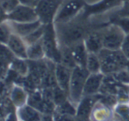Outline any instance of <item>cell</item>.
I'll list each match as a JSON object with an SVG mask.
<instances>
[{
	"label": "cell",
	"instance_id": "603a6c76",
	"mask_svg": "<svg viewBox=\"0 0 129 121\" xmlns=\"http://www.w3.org/2000/svg\"><path fill=\"white\" fill-rule=\"evenodd\" d=\"M86 69L88 70L90 74L100 73L101 72V62L98 54L89 53L86 62Z\"/></svg>",
	"mask_w": 129,
	"mask_h": 121
},
{
	"label": "cell",
	"instance_id": "3957f363",
	"mask_svg": "<svg viewBox=\"0 0 129 121\" xmlns=\"http://www.w3.org/2000/svg\"><path fill=\"white\" fill-rule=\"evenodd\" d=\"M41 42L44 48L45 57L48 60L59 63L61 59V48L54 23L45 25L44 34L41 39Z\"/></svg>",
	"mask_w": 129,
	"mask_h": 121
},
{
	"label": "cell",
	"instance_id": "ba28073f",
	"mask_svg": "<svg viewBox=\"0 0 129 121\" xmlns=\"http://www.w3.org/2000/svg\"><path fill=\"white\" fill-rule=\"evenodd\" d=\"M62 4V0H41L35 11L39 20L43 25L54 23L58 10Z\"/></svg>",
	"mask_w": 129,
	"mask_h": 121
},
{
	"label": "cell",
	"instance_id": "f35d334b",
	"mask_svg": "<svg viewBox=\"0 0 129 121\" xmlns=\"http://www.w3.org/2000/svg\"><path fill=\"white\" fill-rule=\"evenodd\" d=\"M75 121H90V119H85V118H79V117L76 116Z\"/></svg>",
	"mask_w": 129,
	"mask_h": 121
},
{
	"label": "cell",
	"instance_id": "74e56055",
	"mask_svg": "<svg viewBox=\"0 0 129 121\" xmlns=\"http://www.w3.org/2000/svg\"><path fill=\"white\" fill-rule=\"evenodd\" d=\"M41 121H54V119H53V115H49V114L42 115V119H41Z\"/></svg>",
	"mask_w": 129,
	"mask_h": 121
},
{
	"label": "cell",
	"instance_id": "7a4b0ae2",
	"mask_svg": "<svg viewBox=\"0 0 129 121\" xmlns=\"http://www.w3.org/2000/svg\"><path fill=\"white\" fill-rule=\"evenodd\" d=\"M98 55L101 62V72L105 75H113L116 72L126 68L128 59L120 49L108 50L103 48Z\"/></svg>",
	"mask_w": 129,
	"mask_h": 121
},
{
	"label": "cell",
	"instance_id": "b9f144b4",
	"mask_svg": "<svg viewBox=\"0 0 129 121\" xmlns=\"http://www.w3.org/2000/svg\"><path fill=\"white\" fill-rule=\"evenodd\" d=\"M128 92H129V87H128Z\"/></svg>",
	"mask_w": 129,
	"mask_h": 121
},
{
	"label": "cell",
	"instance_id": "9a60e30c",
	"mask_svg": "<svg viewBox=\"0 0 129 121\" xmlns=\"http://www.w3.org/2000/svg\"><path fill=\"white\" fill-rule=\"evenodd\" d=\"M114 112H112V108L107 106L100 100L98 101V103L94 106V109L90 115V121H109L112 118Z\"/></svg>",
	"mask_w": 129,
	"mask_h": 121
},
{
	"label": "cell",
	"instance_id": "d4e9b609",
	"mask_svg": "<svg viewBox=\"0 0 129 121\" xmlns=\"http://www.w3.org/2000/svg\"><path fill=\"white\" fill-rule=\"evenodd\" d=\"M11 64H12V70H14L19 75H28L29 66H28V61L26 59H20V58H18V57H15Z\"/></svg>",
	"mask_w": 129,
	"mask_h": 121
},
{
	"label": "cell",
	"instance_id": "8d00e7d4",
	"mask_svg": "<svg viewBox=\"0 0 129 121\" xmlns=\"http://www.w3.org/2000/svg\"><path fill=\"white\" fill-rule=\"evenodd\" d=\"M7 65L8 64H6V63L0 61V76H1L2 75H4V73L5 72V68H6Z\"/></svg>",
	"mask_w": 129,
	"mask_h": 121
},
{
	"label": "cell",
	"instance_id": "ee69618b",
	"mask_svg": "<svg viewBox=\"0 0 129 121\" xmlns=\"http://www.w3.org/2000/svg\"></svg>",
	"mask_w": 129,
	"mask_h": 121
},
{
	"label": "cell",
	"instance_id": "9c48e42d",
	"mask_svg": "<svg viewBox=\"0 0 129 121\" xmlns=\"http://www.w3.org/2000/svg\"><path fill=\"white\" fill-rule=\"evenodd\" d=\"M7 20L10 22L29 23L39 20L35 8L19 4L14 10L7 14Z\"/></svg>",
	"mask_w": 129,
	"mask_h": 121
},
{
	"label": "cell",
	"instance_id": "f1b7e54d",
	"mask_svg": "<svg viewBox=\"0 0 129 121\" xmlns=\"http://www.w3.org/2000/svg\"><path fill=\"white\" fill-rule=\"evenodd\" d=\"M12 33V30L11 26L7 23H0V43L1 44H7L11 35Z\"/></svg>",
	"mask_w": 129,
	"mask_h": 121
},
{
	"label": "cell",
	"instance_id": "60d3db41",
	"mask_svg": "<svg viewBox=\"0 0 129 121\" xmlns=\"http://www.w3.org/2000/svg\"><path fill=\"white\" fill-rule=\"evenodd\" d=\"M123 3H126V2H129V0H122Z\"/></svg>",
	"mask_w": 129,
	"mask_h": 121
},
{
	"label": "cell",
	"instance_id": "8992f818",
	"mask_svg": "<svg viewBox=\"0 0 129 121\" xmlns=\"http://www.w3.org/2000/svg\"><path fill=\"white\" fill-rule=\"evenodd\" d=\"M85 3L84 0H68L62 3L58 10L54 23L63 24L77 18L83 11Z\"/></svg>",
	"mask_w": 129,
	"mask_h": 121
},
{
	"label": "cell",
	"instance_id": "8fae6325",
	"mask_svg": "<svg viewBox=\"0 0 129 121\" xmlns=\"http://www.w3.org/2000/svg\"><path fill=\"white\" fill-rule=\"evenodd\" d=\"M103 27L96 28V29L90 31L87 34L85 39H83V42H84V45L89 53L99 54L104 48L102 41V31H101Z\"/></svg>",
	"mask_w": 129,
	"mask_h": 121
},
{
	"label": "cell",
	"instance_id": "5bb4252c",
	"mask_svg": "<svg viewBox=\"0 0 129 121\" xmlns=\"http://www.w3.org/2000/svg\"><path fill=\"white\" fill-rule=\"evenodd\" d=\"M105 75L103 73L90 74L85 83L83 89V96H94L100 93Z\"/></svg>",
	"mask_w": 129,
	"mask_h": 121
},
{
	"label": "cell",
	"instance_id": "e0dca14e",
	"mask_svg": "<svg viewBox=\"0 0 129 121\" xmlns=\"http://www.w3.org/2000/svg\"><path fill=\"white\" fill-rule=\"evenodd\" d=\"M41 22L40 20L34 21V22L29 23H17V22H11L10 26L12 30V32L18 34L20 37L24 38L35 31L37 28H39L41 26H42Z\"/></svg>",
	"mask_w": 129,
	"mask_h": 121
},
{
	"label": "cell",
	"instance_id": "5b68a950",
	"mask_svg": "<svg viewBox=\"0 0 129 121\" xmlns=\"http://www.w3.org/2000/svg\"><path fill=\"white\" fill-rule=\"evenodd\" d=\"M103 48L108 50H119L126 37V33L119 26L107 24L102 28Z\"/></svg>",
	"mask_w": 129,
	"mask_h": 121
},
{
	"label": "cell",
	"instance_id": "7c38bea8",
	"mask_svg": "<svg viewBox=\"0 0 129 121\" xmlns=\"http://www.w3.org/2000/svg\"><path fill=\"white\" fill-rule=\"evenodd\" d=\"M6 45L15 57L27 60V45L22 37L12 32Z\"/></svg>",
	"mask_w": 129,
	"mask_h": 121
},
{
	"label": "cell",
	"instance_id": "484cf974",
	"mask_svg": "<svg viewBox=\"0 0 129 121\" xmlns=\"http://www.w3.org/2000/svg\"><path fill=\"white\" fill-rule=\"evenodd\" d=\"M113 112L119 121H129V102L118 103L113 108Z\"/></svg>",
	"mask_w": 129,
	"mask_h": 121
},
{
	"label": "cell",
	"instance_id": "7bdbcfd3",
	"mask_svg": "<svg viewBox=\"0 0 129 121\" xmlns=\"http://www.w3.org/2000/svg\"></svg>",
	"mask_w": 129,
	"mask_h": 121
},
{
	"label": "cell",
	"instance_id": "d590c367",
	"mask_svg": "<svg viewBox=\"0 0 129 121\" xmlns=\"http://www.w3.org/2000/svg\"><path fill=\"white\" fill-rule=\"evenodd\" d=\"M7 19V14L5 11L2 9V7L0 6V23L4 22L5 20Z\"/></svg>",
	"mask_w": 129,
	"mask_h": 121
},
{
	"label": "cell",
	"instance_id": "d6a6232c",
	"mask_svg": "<svg viewBox=\"0 0 129 121\" xmlns=\"http://www.w3.org/2000/svg\"><path fill=\"white\" fill-rule=\"evenodd\" d=\"M120 50L125 55V56L129 60V33L126 34V37H125L124 41H123V43H122Z\"/></svg>",
	"mask_w": 129,
	"mask_h": 121
},
{
	"label": "cell",
	"instance_id": "30bf717a",
	"mask_svg": "<svg viewBox=\"0 0 129 121\" xmlns=\"http://www.w3.org/2000/svg\"><path fill=\"white\" fill-rule=\"evenodd\" d=\"M100 93L94 96H84L77 105V117L90 119L94 106L100 99Z\"/></svg>",
	"mask_w": 129,
	"mask_h": 121
},
{
	"label": "cell",
	"instance_id": "4fadbf2b",
	"mask_svg": "<svg viewBox=\"0 0 129 121\" xmlns=\"http://www.w3.org/2000/svg\"><path fill=\"white\" fill-rule=\"evenodd\" d=\"M54 74H55L57 85L69 94L72 69L62 65L61 63H56L55 68H54Z\"/></svg>",
	"mask_w": 129,
	"mask_h": 121
},
{
	"label": "cell",
	"instance_id": "ab89813d",
	"mask_svg": "<svg viewBox=\"0 0 129 121\" xmlns=\"http://www.w3.org/2000/svg\"><path fill=\"white\" fill-rule=\"evenodd\" d=\"M126 68L129 71V60H128V62H127V65H126Z\"/></svg>",
	"mask_w": 129,
	"mask_h": 121
},
{
	"label": "cell",
	"instance_id": "44dd1931",
	"mask_svg": "<svg viewBox=\"0 0 129 121\" xmlns=\"http://www.w3.org/2000/svg\"><path fill=\"white\" fill-rule=\"evenodd\" d=\"M107 23L119 26L126 34L129 33V17L127 16L119 15L114 12L109 17V20Z\"/></svg>",
	"mask_w": 129,
	"mask_h": 121
},
{
	"label": "cell",
	"instance_id": "ffe728a7",
	"mask_svg": "<svg viewBox=\"0 0 129 121\" xmlns=\"http://www.w3.org/2000/svg\"><path fill=\"white\" fill-rule=\"evenodd\" d=\"M45 58V52L41 39L27 46V60L37 61Z\"/></svg>",
	"mask_w": 129,
	"mask_h": 121
},
{
	"label": "cell",
	"instance_id": "52a82bcc",
	"mask_svg": "<svg viewBox=\"0 0 129 121\" xmlns=\"http://www.w3.org/2000/svg\"><path fill=\"white\" fill-rule=\"evenodd\" d=\"M122 5V0H99L93 4L85 3L80 16L85 19H90V18L105 13L112 9L119 8Z\"/></svg>",
	"mask_w": 129,
	"mask_h": 121
},
{
	"label": "cell",
	"instance_id": "e575fe53",
	"mask_svg": "<svg viewBox=\"0 0 129 121\" xmlns=\"http://www.w3.org/2000/svg\"><path fill=\"white\" fill-rule=\"evenodd\" d=\"M19 4H21V5H27V6H31L35 8L41 0H19Z\"/></svg>",
	"mask_w": 129,
	"mask_h": 121
},
{
	"label": "cell",
	"instance_id": "277c9868",
	"mask_svg": "<svg viewBox=\"0 0 129 121\" xmlns=\"http://www.w3.org/2000/svg\"><path fill=\"white\" fill-rule=\"evenodd\" d=\"M89 75L90 73L86 68L77 66L72 69L69 90V98L76 105H77L83 96V89Z\"/></svg>",
	"mask_w": 129,
	"mask_h": 121
},
{
	"label": "cell",
	"instance_id": "4dcf8cb0",
	"mask_svg": "<svg viewBox=\"0 0 129 121\" xmlns=\"http://www.w3.org/2000/svg\"><path fill=\"white\" fill-rule=\"evenodd\" d=\"M19 5V0H0V6L6 12V14L10 13Z\"/></svg>",
	"mask_w": 129,
	"mask_h": 121
},
{
	"label": "cell",
	"instance_id": "4316f807",
	"mask_svg": "<svg viewBox=\"0 0 129 121\" xmlns=\"http://www.w3.org/2000/svg\"><path fill=\"white\" fill-rule=\"evenodd\" d=\"M44 30H45V25H42V26H41L35 31H34V32H31L30 34H28L27 36L23 38L27 46L41 41V39H42L43 34H44Z\"/></svg>",
	"mask_w": 129,
	"mask_h": 121
},
{
	"label": "cell",
	"instance_id": "cb8c5ba5",
	"mask_svg": "<svg viewBox=\"0 0 129 121\" xmlns=\"http://www.w3.org/2000/svg\"><path fill=\"white\" fill-rule=\"evenodd\" d=\"M54 112L76 116L77 115V105L74 103H72L70 100V98H69L66 101H64L63 103L56 105Z\"/></svg>",
	"mask_w": 129,
	"mask_h": 121
},
{
	"label": "cell",
	"instance_id": "1f68e13d",
	"mask_svg": "<svg viewBox=\"0 0 129 121\" xmlns=\"http://www.w3.org/2000/svg\"><path fill=\"white\" fill-rule=\"evenodd\" d=\"M53 119L54 121H75L76 116L54 112L53 113Z\"/></svg>",
	"mask_w": 129,
	"mask_h": 121
},
{
	"label": "cell",
	"instance_id": "836d02e7",
	"mask_svg": "<svg viewBox=\"0 0 129 121\" xmlns=\"http://www.w3.org/2000/svg\"><path fill=\"white\" fill-rule=\"evenodd\" d=\"M115 12L117 14H119V15L127 16V17H129V2L123 3V5H122V6L120 7V9L116 11Z\"/></svg>",
	"mask_w": 129,
	"mask_h": 121
},
{
	"label": "cell",
	"instance_id": "ac0fdd59",
	"mask_svg": "<svg viewBox=\"0 0 129 121\" xmlns=\"http://www.w3.org/2000/svg\"><path fill=\"white\" fill-rule=\"evenodd\" d=\"M70 48H71L72 55H73L74 60H75L77 66L86 68V62L87 59H88L89 52L87 50L86 47H85L84 42L83 41L78 42L74 46L70 47Z\"/></svg>",
	"mask_w": 129,
	"mask_h": 121
},
{
	"label": "cell",
	"instance_id": "7402d4cb",
	"mask_svg": "<svg viewBox=\"0 0 129 121\" xmlns=\"http://www.w3.org/2000/svg\"><path fill=\"white\" fill-rule=\"evenodd\" d=\"M60 48H61V59L59 63H61L64 66L73 69L75 67H77V64L74 60L71 48L66 46H60Z\"/></svg>",
	"mask_w": 129,
	"mask_h": 121
},
{
	"label": "cell",
	"instance_id": "83f0119b",
	"mask_svg": "<svg viewBox=\"0 0 129 121\" xmlns=\"http://www.w3.org/2000/svg\"><path fill=\"white\" fill-rule=\"evenodd\" d=\"M14 58H15V55L11 51L8 46L0 43V61L6 64H10L14 60Z\"/></svg>",
	"mask_w": 129,
	"mask_h": 121
},
{
	"label": "cell",
	"instance_id": "f546056e",
	"mask_svg": "<svg viewBox=\"0 0 129 121\" xmlns=\"http://www.w3.org/2000/svg\"><path fill=\"white\" fill-rule=\"evenodd\" d=\"M112 76L120 84L129 86V71L126 68H123V69L116 72L112 75Z\"/></svg>",
	"mask_w": 129,
	"mask_h": 121
},
{
	"label": "cell",
	"instance_id": "d6986e66",
	"mask_svg": "<svg viewBox=\"0 0 129 121\" xmlns=\"http://www.w3.org/2000/svg\"><path fill=\"white\" fill-rule=\"evenodd\" d=\"M11 100L16 107H21L27 104L28 96L24 89L20 86H15L12 90L11 93Z\"/></svg>",
	"mask_w": 129,
	"mask_h": 121
},
{
	"label": "cell",
	"instance_id": "2e32d148",
	"mask_svg": "<svg viewBox=\"0 0 129 121\" xmlns=\"http://www.w3.org/2000/svg\"><path fill=\"white\" fill-rule=\"evenodd\" d=\"M17 117L19 121H41L42 114L28 104L18 108Z\"/></svg>",
	"mask_w": 129,
	"mask_h": 121
},
{
	"label": "cell",
	"instance_id": "6da1fadb",
	"mask_svg": "<svg viewBox=\"0 0 129 121\" xmlns=\"http://www.w3.org/2000/svg\"><path fill=\"white\" fill-rule=\"evenodd\" d=\"M88 20L82 18L79 14L77 18L67 23L54 24L60 46L70 48L78 42L83 41L90 31L96 29L90 28Z\"/></svg>",
	"mask_w": 129,
	"mask_h": 121
}]
</instances>
